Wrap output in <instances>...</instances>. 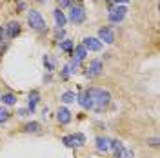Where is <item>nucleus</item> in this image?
Instances as JSON below:
<instances>
[{
	"label": "nucleus",
	"mask_w": 160,
	"mask_h": 158,
	"mask_svg": "<svg viewBox=\"0 0 160 158\" xmlns=\"http://www.w3.org/2000/svg\"><path fill=\"white\" fill-rule=\"evenodd\" d=\"M71 24H75V26H80L84 20H86V9H84V6L82 4H73L69 7V18H68Z\"/></svg>",
	"instance_id": "3"
},
{
	"label": "nucleus",
	"mask_w": 160,
	"mask_h": 158,
	"mask_svg": "<svg viewBox=\"0 0 160 158\" xmlns=\"http://www.w3.org/2000/svg\"><path fill=\"white\" fill-rule=\"evenodd\" d=\"M53 17H55V22H57V27H60V29L68 24V17L62 13V9H60V7H57V9L53 11Z\"/></svg>",
	"instance_id": "13"
},
{
	"label": "nucleus",
	"mask_w": 160,
	"mask_h": 158,
	"mask_svg": "<svg viewBox=\"0 0 160 158\" xmlns=\"http://www.w3.org/2000/svg\"><path fill=\"white\" fill-rule=\"evenodd\" d=\"M28 24H29V27L33 31H37V33H46L48 31V24H46V20L42 17V13L37 9H29L28 11Z\"/></svg>",
	"instance_id": "2"
},
{
	"label": "nucleus",
	"mask_w": 160,
	"mask_h": 158,
	"mask_svg": "<svg viewBox=\"0 0 160 158\" xmlns=\"http://www.w3.org/2000/svg\"><path fill=\"white\" fill-rule=\"evenodd\" d=\"M58 47H60V51L71 53V51H73V47H75V44H73V40L64 38V40H60V42H58Z\"/></svg>",
	"instance_id": "16"
},
{
	"label": "nucleus",
	"mask_w": 160,
	"mask_h": 158,
	"mask_svg": "<svg viewBox=\"0 0 160 158\" xmlns=\"http://www.w3.org/2000/svg\"><path fill=\"white\" fill-rule=\"evenodd\" d=\"M38 2H42V4H44V2H46V0H38Z\"/></svg>",
	"instance_id": "30"
},
{
	"label": "nucleus",
	"mask_w": 160,
	"mask_h": 158,
	"mask_svg": "<svg viewBox=\"0 0 160 158\" xmlns=\"http://www.w3.org/2000/svg\"><path fill=\"white\" fill-rule=\"evenodd\" d=\"M17 9H18V11H24V9H26V4H24V2H18V6H17Z\"/></svg>",
	"instance_id": "29"
},
{
	"label": "nucleus",
	"mask_w": 160,
	"mask_h": 158,
	"mask_svg": "<svg viewBox=\"0 0 160 158\" xmlns=\"http://www.w3.org/2000/svg\"><path fill=\"white\" fill-rule=\"evenodd\" d=\"M0 100H2V104H4V106H8V107L17 104V96H15L13 93H6V95H2Z\"/></svg>",
	"instance_id": "17"
},
{
	"label": "nucleus",
	"mask_w": 160,
	"mask_h": 158,
	"mask_svg": "<svg viewBox=\"0 0 160 158\" xmlns=\"http://www.w3.org/2000/svg\"><path fill=\"white\" fill-rule=\"evenodd\" d=\"M57 2H58L60 9H62V7H71V6H73V0H57Z\"/></svg>",
	"instance_id": "24"
},
{
	"label": "nucleus",
	"mask_w": 160,
	"mask_h": 158,
	"mask_svg": "<svg viewBox=\"0 0 160 158\" xmlns=\"http://www.w3.org/2000/svg\"><path fill=\"white\" fill-rule=\"evenodd\" d=\"M97 38L102 44H115V31L111 29L109 26H102L98 29V37Z\"/></svg>",
	"instance_id": "6"
},
{
	"label": "nucleus",
	"mask_w": 160,
	"mask_h": 158,
	"mask_svg": "<svg viewBox=\"0 0 160 158\" xmlns=\"http://www.w3.org/2000/svg\"><path fill=\"white\" fill-rule=\"evenodd\" d=\"M24 131L26 133H40V124L38 122H29L24 126Z\"/></svg>",
	"instance_id": "20"
},
{
	"label": "nucleus",
	"mask_w": 160,
	"mask_h": 158,
	"mask_svg": "<svg viewBox=\"0 0 160 158\" xmlns=\"http://www.w3.org/2000/svg\"><path fill=\"white\" fill-rule=\"evenodd\" d=\"M28 115H31L28 109H18V116H28Z\"/></svg>",
	"instance_id": "28"
},
{
	"label": "nucleus",
	"mask_w": 160,
	"mask_h": 158,
	"mask_svg": "<svg viewBox=\"0 0 160 158\" xmlns=\"http://www.w3.org/2000/svg\"><path fill=\"white\" fill-rule=\"evenodd\" d=\"M109 100H111L109 91H106V89H97V87H93V111H97V113H102L104 109L109 106Z\"/></svg>",
	"instance_id": "1"
},
{
	"label": "nucleus",
	"mask_w": 160,
	"mask_h": 158,
	"mask_svg": "<svg viewBox=\"0 0 160 158\" xmlns=\"http://www.w3.org/2000/svg\"><path fill=\"white\" fill-rule=\"evenodd\" d=\"M86 57H88V51L84 49V46H82V44L77 46V47H75V57H73V60L78 62V64H82V62L86 60Z\"/></svg>",
	"instance_id": "14"
},
{
	"label": "nucleus",
	"mask_w": 160,
	"mask_h": 158,
	"mask_svg": "<svg viewBox=\"0 0 160 158\" xmlns=\"http://www.w3.org/2000/svg\"><path fill=\"white\" fill-rule=\"evenodd\" d=\"M126 15H128V7L126 6H115L108 13V20L111 24H120L122 20L126 18Z\"/></svg>",
	"instance_id": "4"
},
{
	"label": "nucleus",
	"mask_w": 160,
	"mask_h": 158,
	"mask_svg": "<svg viewBox=\"0 0 160 158\" xmlns=\"http://www.w3.org/2000/svg\"><path fill=\"white\" fill-rule=\"evenodd\" d=\"M4 33H6L8 38H15V37H18L20 35V24L18 22H15V20H11L9 24L4 27Z\"/></svg>",
	"instance_id": "9"
},
{
	"label": "nucleus",
	"mask_w": 160,
	"mask_h": 158,
	"mask_svg": "<svg viewBox=\"0 0 160 158\" xmlns=\"http://www.w3.org/2000/svg\"><path fill=\"white\" fill-rule=\"evenodd\" d=\"M113 4L115 6H126V4H129V0H113Z\"/></svg>",
	"instance_id": "27"
},
{
	"label": "nucleus",
	"mask_w": 160,
	"mask_h": 158,
	"mask_svg": "<svg viewBox=\"0 0 160 158\" xmlns=\"http://www.w3.org/2000/svg\"><path fill=\"white\" fill-rule=\"evenodd\" d=\"M82 46H84V49L89 53V51H100L104 44L97 37H86V38L82 40Z\"/></svg>",
	"instance_id": "8"
},
{
	"label": "nucleus",
	"mask_w": 160,
	"mask_h": 158,
	"mask_svg": "<svg viewBox=\"0 0 160 158\" xmlns=\"http://www.w3.org/2000/svg\"><path fill=\"white\" fill-rule=\"evenodd\" d=\"M109 149L113 151L115 158H122V156H124V153H126L124 144H122V142H118V140H109Z\"/></svg>",
	"instance_id": "11"
},
{
	"label": "nucleus",
	"mask_w": 160,
	"mask_h": 158,
	"mask_svg": "<svg viewBox=\"0 0 160 158\" xmlns=\"http://www.w3.org/2000/svg\"><path fill=\"white\" fill-rule=\"evenodd\" d=\"M11 118V113L6 107H0V124H6Z\"/></svg>",
	"instance_id": "23"
},
{
	"label": "nucleus",
	"mask_w": 160,
	"mask_h": 158,
	"mask_svg": "<svg viewBox=\"0 0 160 158\" xmlns=\"http://www.w3.org/2000/svg\"><path fill=\"white\" fill-rule=\"evenodd\" d=\"M148 144H149L151 147H158V138H157V136H155V138H149Z\"/></svg>",
	"instance_id": "26"
},
{
	"label": "nucleus",
	"mask_w": 160,
	"mask_h": 158,
	"mask_svg": "<svg viewBox=\"0 0 160 158\" xmlns=\"http://www.w3.org/2000/svg\"><path fill=\"white\" fill-rule=\"evenodd\" d=\"M100 73H102V60L100 58L91 60L88 69H86V77L88 78H97V77H100Z\"/></svg>",
	"instance_id": "7"
},
{
	"label": "nucleus",
	"mask_w": 160,
	"mask_h": 158,
	"mask_svg": "<svg viewBox=\"0 0 160 158\" xmlns=\"http://www.w3.org/2000/svg\"><path fill=\"white\" fill-rule=\"evenodd\" d=\"M77 102L80 107L93 111V89H84L77 95Z\"/></svg>",
	"instance_id": "5"
},
{
	"label": "nucleus",
	"mask_w": 160,
	"mask_h": 158,
	"mask_svg": "<svg viewBox=\"0 0 160 158\" xmlns=\"http://www.w3.org/2000/svg\"><path fill=\"white\" fill-rule=\"evenodd\" d=\"M97 149H98L100 153H108L109 151V140L106 138V136H97Z\"/></svg>",
	"instance_id": "15"
},
{
	"label": "nucleus",
	"mask_w": 160,
	"mask_h": 158,
	"mask_svg": "<svg viewBox=\"0 0 160 158\" xmlns=\"http://www.w3.org/2000/svg\"><path fill=\"white\" fill-rule=\"evenodd\" d=\"M18 2H24V0H18Z\"/></svg>",
	"instance_id": "31"
},
{
	"label": "nucleus",
	"mask_w": 160,
	"mask_h": 158,
	"mask_svg": "<svg viewBox=\"0 0 160 158\" xmlns=\"http://www.w3.org/2000/svg\"><path fill=\"white\" fill-rule=\"evenodd\" d=\"M69 77H71V75L68 73V67H64V69H62V73H60V78H62V80H68Z\"/></svg>",
	"instance_id": "25"
},
{
	"label": "nucleus",
	"mask_w": 160,
	"mask_h": 158,
	"mask_svg": "<svg viewBox=\"0 0 160 158\" xmlns=\"http://www.w3.org/2000/svg\"><path fill=\"white\" fill-rule=\"evenodd\" d=\"M42 62H44V66H46V69L49 71H55V66H57V62L51 58V55H44V58H42Z\"/></svg>",
	"instance_id": "18"
},
{
	"label": "nucleus",
	"mask_w": 160,
	"mask_h": 158,
	"mask_svg": "<svg viewBox=\"0 0 160 158\" xmlns=\"http://www.w3.org/2000/svg\"><path fill=\"white\" fill-rule=\"evenodd\" d=\"M62 142H64V146H66V147H69V149L77 147V146H75V138H73V135H66V136L62 138Z\"/></svg>",
	"instance_id": "22"
},
{
	"label": "nucleus",
	"mask_w": 160,
	"mask_h": 158,
	"mask_svg": "<svg viewBox=\"0 0 160 158\" xmlns=\"http://www.w3.org/2000/svg\"><path fill=\"white\" fill-rule=\"evenodd\" d=\"M40 102V93L38 91H37V89H33V91H31L29 93V100H28V111H29L31 115H33V113H35V109H37V104H38Z\"/></svg>",
	"instance_id": "12"
},
{
	"label": "nucleus",
	"mask_w": 160,
	"mask_h": 158,
	"mask_svg": "<svg viewBox=\"0 0 160 158\" xmlns=\"http://www.w3.org/2000/svg\"><path fill=\"white\" fill-rule=\"evenodd\" d=\"M71 111L68 107H60L58 111H57V120H58V124L60 126H68L71 122Z\"/></svg>",
	"instance_id": "10"
},
{
	"label": "nucleus",
	"mask_w": 160,
	"mask_h": 158,
	"mask_svg": "<svg viewBox=\"0 0 160 158\" xmlns=\"http://www.w3.org/2000/svg\"><path fill=\"white\" fill-rule=\"evenodd\" d=\"M73 138H75V146H77V147H82V146L86 144V136H84L82 133H75Z\"/></svg>",
	"instance_id": "21"
},
{
	"label": "nucleus",
	"mask_w": 160,
	"mask_h": 158,
	"mask_svg": "<svg viewBox=\"0 0 160 158\" xmlns=\"http://www.w3.org/2000/svg\"><path fill=\"white\" fill-rule=\"evenodd\" d=\"M60 100H62L64 104H73V102L77 100V95H75L73 91H66V93H62V96H60Z\"/></svg>",
	"instance_id": "19"
}]
</instances>
